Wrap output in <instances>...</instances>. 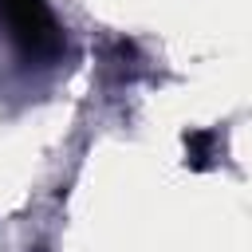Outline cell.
<instances>
[{
	"label": "cell",
	"mask_w": 252,
	"mask_h": 252,
	"mask_svg": "<svg viewBox=\"0 0 252 252\" xmlns=\"http://www.w3.org/2000/svg\"><path fill=\"white\" fill-rule=\"evenodd\" d=\"M0 20L12 35V43L28 59H55L63 47L59 24L47 8V0H0Z\"/></svg>",
	"instance_id": "1"
},
{
	"label": "cell",
	"mask_w": 252,
	"mask_h": 252,
	"mask_svg": "<svg viewBox=\"0 0 252 252\" xmlns=\"http://www.w3.org/2000/svg\"><path fill=\"white\" fill-rule=\"evenodd\" d=\"M185 150H189V161H193V165H205V161L213 158V134H209V130H193V134L185 138Z\"/></svg>",
	"instance_id": "2"
}]
</instances>
